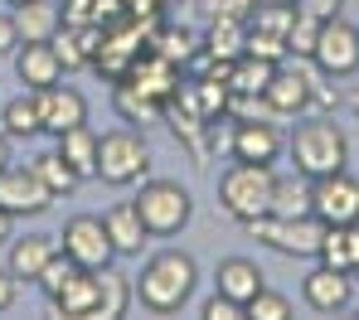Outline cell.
Masks as SVG:
<instances>
[{"mask_svg": "<svg viewBox=\"0 0 359 320\" xmlns=\"http://www.w3.org/2000/svg\"><path fill=\"white\" fill-rule=\"evenodd\" d=\"M194 281H199L194 257L180 253V248H165V253L146 257V267H141V277H136V296H141L146 311L170 316V311H180V306L194 296Z\"/></svg>", "mask_w": 359, "mask_h": 320, "instance_id": "obj_1", "label": "cell"}, {"mask_svg": "<svg viewBox=\"0 0 359 320\" xmlns=\"http://www.w3.org/2000/svg\"><path fill=\"white\" fill-rule=\"evenodd\" d=\"M272 190H277V175L272 165H252V160H233L224 175H219V209L229 218H257V214H272Z\"/></svg>", "mask_w": 359, "mask_h": 320, "instance_id": "obj_2", "label": "cell"}, {"mask_svg": "<svg viewBox=\"0 0 359 320\" xmlns=\"http://www.w3.org/2000/svg\"><path fill=\"white\" fill-rule=\"evenodd\" d=\"M287 151H292V160H297V170L306 175V180L335 175V170H345V160H350L345 131L335 127V122H325V117L301 122V127L292 131V141H287Z\"/></svg>", "mask_w": 359, "mask_h": 320, "instance_id": "obj_3", "label": "cell"}, {"mask_svg": "<svg viewBox=\"0 0 359 320\" xmlns=\"http://www.w3.org/2000/svg\"><path fill=\"white\" fill-rule=\"evenodd\" d=\"M243 228H248V238L267 243L272 253H282V257H301V262L320 257V243H325V223H320L316 214H297V218L257 214V218H248Z\"/></svg>", "mask_w": 359, "mask_h": 320, "instance_id": "obj_4", "label": "cell"}, {"mask_svg": "<svg viewBox=\"0 0 359 320\" xmlns=\"http://www.w3.org/2000/svg\"><path fill=\"white\" fill-rule=\"evenodd\" d=\"M151 170V155H146V136L141 131H102L97 141V180L107 185H141Z\"/></svg>", "mask_w": 359, "mask_h": 320, "instance_id": "obj_5", "label": "cell"}, {"mask_svg": "<svg viewBox=\"0 0 359 320\" xmlns=\"http://www.w3.org/2000/svg\"><path fill=\"white\" fill-rule=\"evenodd\" d=\"M131 204H136V214L146 218V228H151L156 238L180 233V228L189 223V214H194L189 190H184V185H175V180H146V185H141V194H136Z\"/></svg>", "mask_w": 359, "mask_h": 320, "instance_id": "obj_6", "label": "cell"}, {"mask_svg": "<svg viewBox=\"0 0 359 320\" xmlns=\"http://www.w3.org/2000/svg\"><path fill=\"white\" fill-rule=\"evenodd\" d=\"M311 214L325 228H350V223H359V180L350 170H335V175L311 180Z\"/></svg>", "mask_w": 359, "mask_h": 320, "instance_id": "obj_7", "label": "cell"}, {"mask_svg": "<svg viewBox=\"0 0 359 320\" xmlns=\"http://www.w3.org/2000/svg\"><path fill=\"white\" fill-rule=\"evenodd\" d=\"M59 248L78 267H88V272H102V267H112V238H107V228H102V218H93V214H78V218H68L59 233Z\"/></svg>", "mask_w": 359, "mask_h": 320, "instance_id": "obj_8", "label": "cell"}, {"mask_svg": "<svg viewBox=\"0 0 359 320\" xmlns=\"http://www.w3.org/2000/svg\"><path fill=\"white\" fill-rule=\"evenodd\" d=\"M311 59H316V68H320L325 78H350V73H359V29L345 15L325 20Z\"/></svg>", "mask_w": 359, "mask_h": 320, "instance_id": "obj_9", "label": "cell"}, {"mask_svg": "<svg viewBox=\"0 0 359 320\" xmlns=\"http://www.w3.org/2000/svg\"><path fill=\"white\" fill-rule=\"evenodd\" d=\"M301 296H306L311 311L335 316V311H345V306L355 301V272L330 267V262H316V267L306 272V281H301Z\"/></svg>", "mask_w": 359, "mask_h": 320, "instance_id": "obj_10", "label": "cell"}, {"mask_svg": "<svg viewBox=\"0 0 359 320\" xmlns=\"http://www.w3.org/2000/svg\"><path fill=\"white\" fill-rule=\"evenodd\" d=\"M0 204L20 218V214H44V209L54 204V194L39 180L34 165H5V170H0Z\"/></svg>", "mask_w": 359, "mask_h": 320, "instance_id": "obj_11", "label": "cell"}, {"mask_svg": "<svg viewBox=\"0 0 359 320\" xmlns=\"http://www.w3.org/2000/svg\"><path fill=\"white\" fill-rule=\"evenodd\" d=\"M34 97H39V122H44L49 136H63V131L88 122V97H83L78 88H68V83H49V88H39Z\"/></svg>", "mask_w": 359, "mask_h": 320, "instance_id": "obj_12", "label": "cell"}, {"mask_svg": "<svg viewBox=\"0 0 359 320\" xmlns=\"http://www.w3.org/2000/svg\"><path fill=\"white\" fill-rule=\"evenodd\" d=\"M229 151H233V160H252V165H272L277 155H282V131L277 122H252V117H243L233 136H229Z\"/></svg>", "mask_w": 359, "mask_h": 320, "instance_id": "obj_13", "label": "cell"}, {"mask_svg": "<svg viewBox=\"0 0 359 320\" xmlns=\"http://www.w3.org/2000/svg\"><path fill=\"white\" fill-rule=\"evenodd\" d=\"M49 44H54V54H59L63 73L88 68L97 59V49H102V25H59V34H54Z\"/></svg>", "mask_w": 359, "mask_h": 320, "instance_id": "obj_14", "label": "cell"}, {"mask_svg": "<svg viewBox=\"0 0 359 320\" xmlns=\"http://www.w3.org/2000/svg\"><path fill=\"white\" fill-rule=\"evenodd\" d=\"M262 97H267V112L272 117H301L311 107V78L306 73H292V68H277Z\"/></svg>", "mask_w": 359, "mask_h": 320, "instance_id": "obj_15", "label": "cell"}, {"mask_svg": "<svg viewBox=\"0 0 359 320\" xmlns=\"http://www.w3.org/2000/svg\"><path fill=\"white\" fill-rule=\"evenodd\" d=\"M102 228H107V238H112L117 257H141L146 238H151L146 218L136 214V204H117V209H107V214H102Z\"/></svg>", "mask_w": 359, "mask_h": 320, "instance_id": "obj_16", "label": "cell"}, {"mask_svg": "<svg viewBox=\"0 0 359 320\" xmlns=\"http://www.w3.org/2000/svg\"><path fill=\"white\" fill-rule=\"evenodd\" d=\"M54 253H59V233H25L10 243V272L20 281H39V272L49 267Z\"/></svg>", "mask_w": 359, "mask_h": 320, "instance_id": "obj_17", "label": "cell"}, {"mask_svg": "<svg viewBox=\"0 0 359 320\" xmlns=\"http://www.w3.org/2000/svg\"><path fill=\"white\" fill-rule=\"evenodd\" d=\"M15 73H20V83L34 88V92L49 88V83H63V64H59V54H54V44H20Z\"/></svg>", "mask_w": 359, "mask_h": 320, "instance_id": "obj_18", "label": "cell"}, {"mask_svg": "<svg viewBox=\"0 0 359 320\" xmlns=\"http://www.w3.org/2000/svg\"><path fill=\"white\" fill-rule=\"evenodd\" d=\"M262 286H267V281H262V267H257V262H248V257H224V262H219V272H214V291L233 296V301H243V306H248Z\"/></svg>", "mask_w": 359, "mask_h": 320, "instance_id": "obj_19", "label": "cell"}, {"mask_svg": "<svg viewBox=\"0 0 359 320\" xmlns=\"http://www.w3.org/2000/svg\"><path fill=\"white\" fill-rule=\"evenodd\" d=\"M49 306L59 311V316H73V320H93L97 311V272H88V267H78L68 281H63L59 296H49Z\"/></svg>", "mask_w": 359, "mask_h": 320, "instance_id": "obj_20", "label": "cell"}, {"mask_svg": "<svg viewBox=\"0 0 359 320\" xmlns=\"http://www.w3.org/2000/svg\"><path fill=\"white\" fill-rule=\"evenodd\" d=\"M63 15L59 5L49 0H29V5H15V29H20V44H49L59 34Z\"/></svg>", "mask_w": 359, "mask_h": 320, "instance_id": "obj_21", "label": "cell"}, {"mask_svg": "<svg viewBox=\"0 0 359 320\" xmlns=\"http://www.w3.org/2000/svg\"><path fill=\"white\" fill-rule=\"evenodd\" d=\"M243 49H248V20H209L204 59H214V64H233Z\"/></svg>", "mask_w": 359, "mask_h": 320, "instance_id": "obj_22", "label": "cell"}, {"mask_svg": "<svg viewBox=\"0 0 359 320\" xmlns=\"http://www.w3.org/2000/svg\"><path fill=\"white\" fill-rule=\"evenodd\" d=\"M0 131H5V136H15V141H29V136H39V131H44L34 88H25L20 97H10V102L0 107Z\"/></svg>", "mask_w": 359, "mask_h": 320, "instance_id": "obj_23", "label": "cell"}, {"mask_svg": "<svg viewBox=\"0 0 359 320\" xmlns=\"http://www.w3.org/2000/svg\"><path fill=\"white\" fill-rule=\"evenodd\" d=\"M277 68H282V64H272V59H257V54H238V59L229 64V92H243V97H262Z\"/></svg>", "mask_w": 359, "mask_h": 320, "instance_id": "obj_24", "label": "cell"}, {"mask_svg": "<svg viewBox=\"0 0 359 320\" xmlns=\"http://www.w3.org/2000/svg\"><path fill=\"white\" fill-rule=\"evenodd\" d=\"M54 141H59V151L68 155V165H73L83 180H97V141H102V136L88 127V122L63 131V136H54Z\"/></svg>", "mask_w": 359, "mask_h": 320, "instance_id": "obj_25", "label": "cell"}, {"mask_svg": "<svg viewBox=\"0 0 359 320\" xmlns=\"http://www.w3.org/2000/svg\"><path fill=\"white\" fill-rule=\"evenodd\" d=\"M131 296H136V286H131L121 272L102 267V272H97V311H93V320H121L126 306H131Z\"/></svg>", "mask_w": 359, "mask_h": 320, "instance_id": "obj_26", "label": "cell"}, {"mask_svg": "<svg viewBox=\"0 0 359 320\" xmlns=\"http://www.w3.org/2000/svg\"><path fill=\"white\" fill-rule=\"evenodd\" d=\"M146 49L184 68V64H194V54H199V39H194V29H184V25H156Z\"/></svg>", "mask_w": 359, "mask_h": 320, "instance_id": "obj_27", "label": "cell"}, {"mask_svg": "<svg viewBox=\"0 0 359 320\" xmlns=\"http://www.w3.org/2000/svg\"><path fill=\"white\" fill-rule=\"evenodd\" d=\"M29 165L39 170V180L49 185V194H54V199H59V194H73L78 185H83V175L68 165V155H63L59 146H54V151H44V155H34Z\"/></svg>", "mask_w": 359, "mask_h": 320, "instance_id": "obj_28", "label": "cell"}, {"mask_svg": "<svg viewBox=\"0 0 359 320\" xmlns=\"http://www.w3.org/2000/svg\"><path fill=\"white\" fill-rule=\"evenodd\" d=\"M272 214L277 218H297V214H311V180L306 175H277V190H272Z\"/></svg>", "mask_w": 359, "mask_h": 320, "instance_id": "obj_29", "label": "cell"}, {"mask_svg": "<svg viewBox=\"0 0 359 320\" xmlns=\"http://www.w3.org/2000/svg\"><path fill=\"white\" fill-rule=\"evenodd\" d=\"M117 112L121 117H131V122H161V112H165V102H156V97H146L136 83H117Z\"/></svg>", "mask_w": 359, "mask_h": 320, "instance_id": "obj_30", "label": "cell"}, {"mask_svg": "<svg viewBox=\"0 0 359 320\" xmlns=\"http://www.w3.org/2000/svg\"><path fill=\"white\" fill-rule=\"evenodd\" d=\"M355 228V223H350ZM350 228H325V243H320V257L316 262H330V267H345L355 272V233Z\"/></svg>", "mask_w": 359, "mask_h": 320, "instance_id": "obj_31", "label": "cell"}, {"mask_svg": "<svg viewBox=\"0 0 359 320\" xmlns=\"http://www.w3.org/2000/svg\"><path fill=\"white\" fill-rule=\"evenodd\" d=\"M316 39H320V20H311V15L297 10V20H292V29H287V54L311 59V54H316Z\"/></svg>", "mask_w": 359, "mask_h": 320, "instance_id": "obj_32", "label": "cell"}, {"mask_svg": "<svg viewBox=\"0 0 359 320\" xmlns=\"http://www.w3.org/2000/svg\"><path fill=\"white\" fill-rule=\"evenodd\" d=\"M248 320H292V301L282 296V291H257L252 301H248Z\"/></svg>", "mask_w": 359, "mask_h": 320, "instance_id": "obj_33", "label": "cell"}, {"mask_svg": "<svg viewBox=\"0 0 359 320\" xmlns=\"http://www.w3.org/2000/svg\"><path fill=\"white\" fill-rule=\"evenodd\" d=\"M73 272H78V262H73V257H68V253L59 248V253L49 257V267L39 272V291H44V296H59V291H63V281H68Z\"/></svg>", "mask_w": 359, "mask_h": 320, "instance_id": "obj_34", "label": "cell"}, {"mask_svg": "<svg viewBox=\"0 0 359 320\" xmlns=\"http://www.w3.org/2000/svg\"><path fill=\"white\" fill-rule=\"evenodd\" d=\"M194 5H199V15H209V20H248L257 0H194Z\"/></svg>", "mask_w": 359, "mask_h": 320, "instance_id": "obj_35", "label": "cell"}, {"mask_svg": "<svg viewBox=\"0 0 359 320\" xmlns=\"http://www.w3.org/2000/svg\"><path fill=\"white\" fill-rule=\"evenodd\" d=\"M199 316L204 320H248V306L233 301V296H224V291H214V296L199 306Z\"/></svg>", "mask_w": 359, "mask_h": 320, "instance_id": "obj_36", "label": "cell"}, {"mask_svg": "<svg viewBox=\"0 0 359 320\" xmlns=\"http://www.w3.org/2000/svg\"><path fill=\"white\" fill-rule=\"evenodd\" d=\"M243 54H257V59H272V64H282L287 59V39H277V34H262V29H248V49Z\"/></svg>", "mask_w": 359, "mask_h": 320, "instance_id": "obj_37", "label": "cell"}, {"mask_svg": "<svg viewBox=\"0 0 359 320\" xmlns=\"http://www.w3.org/2000/svg\"><path fill=\"white\" fill-rule=\"evenodd\" d=\"M301 15H311V20H335V15H345V0H297Z\"/></svg>", "mask_w": 359, "mask_h": 320, "instance_id": "obj_38", "label": "cell"}, {"mask_svg": "<svg viewBox=\"0 0 359 320\" xmlns=\"http://www.w3.org/2000/svg\"><path fill=\"white\" fill-rule=\"evenodd\" d=\"M20 49V29H15V15H0V54Z\"/></svg>", "mask_w": 359, "mask_h": 320, "instance_id": "obj_39", "label": "cell"}, {"mask_svg": "<svg viewBox=\"0 0 359 320\" xmlns=\"http://www.w3.org/2000/svg\"><path fill=\"white\" fill-rule=\"evenodd\" d=\"M121 5H126V15H136V20H156L165 0H121Z\"/></svg>", "mask_w": 359, "mask_h": 320, "instance_id": "obj_40", "label": "cell"}, {"mask_svg": "<svg viewBox=\"0 0 359 320\" xmlns=\"http://www.w3.org/2000/svg\"><path fill=\"white\" fill-rule=\"evenodd\" d=\"M15 286H20V277L5 267V272H0V311H10V306H15Z\"/></svg>", "mask_w": 359, "mask_h": 320, "instance_id": "obj_41", "label": "cell"}, {"mask_svg": "<svg viewBox=\"0 0 359 320\" xmlns=\"http://www.w3.org/2000/svg\"><path fill=\"white\" fill-rule=\"evenodd\" d=\"M10 238H15V214L0 204V248H10Z\"/></svg>", "mask_w": 359, "mask_h": 320, "instance_id": "obj_42", "label": "cell"}, {"mask_svg": "<svg viewBox=\"0 0 359 320\" xmlns=\"http://www.w3.org/2000/svg\"><path fill=\"white\" fill-rule=\"evenodd\" d=\"M5 165H10V136L0 131V170H5Z\"/></svg>", "mask_w": 359, "mask_h": 320, "instance_id": "obj_43", "label": "cell"}, {"mask_svg": "<svg viewBox=\"0 0 359 320\" xmlns=\"http://www.w3.org/2000/svg\"><path fill=\"white\" fill-rule=\"evenodd\" d=\"M350 107H355V117H359V92H355V97H350Z\"/></svg>", "mask_w": 359, "mask_h": 320, "instance_id": "obj_44", "label": "cell"}, {"mask_svg": "<svg viewBox=\"0 0 359 320\" xmlns=\"http://www.w3.org/2000/svg\"><path fill=\"white\" fill-rule=\"evenodd\" d=\"M272 5H297V0H272Z\"/></svg>", "mask_w": 359, "mask_h": 320, "instance_id": "obj_45", "label": "cell"}, {"mask_svg": "<svg viewBox=\"0 0 359 320\" xmlns=\"http://www.w3.org/2000/svg\"><path fill=\"white\" fill-rule=\"evenodd\" d=\"M5 5H29V0H5Z\"/></svg>", "mask_w": 359, "mask_h": 320, "instance_id": "obj_46", "label": "cell"}]
</instances>
